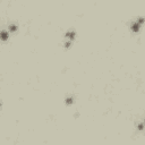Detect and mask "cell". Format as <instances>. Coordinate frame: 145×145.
Instances as JSON below:
<instances>
[{"instance_id":"1","label":"cell","mask_w":145,"mask_h":145,"mask_svg":"<svg viewBox=\"0 0 145 145\" xmlns=\"http://www.w3.org/2000/svg\"><path fill=\"white\" fill-rule=\"evenodd\" d=\"M142 22H143V19L141 18L138 22H136V23H134L132 25V30L134 32H138L139 31V27H141V24H142Z\"/></svg>"},{"instance_id":"2","label":"cell","mask_w":145,"mask_h":145,"mask_svg":"<svg viewBox=\"0 0 145 145\" xmlns=\"http://www.w3.org/2000/svg\"><path fill=\"white\" fill-rule=\"evenodd\" d=\"M66 38L68 39L69 41H73L74 40V38H75V32L74 31H69L66 33Z\"/></svg>"},{"instance_id":"3","label":"cell","mask_w":145,"mask_h":145,"mask_svg":"<svg viewBox=\"0 0 145 145\" xmlns=\"http://www.w3.org/2000/svg\"><path fill=\"white\" fill-rule=\"evenodd\" d=\"M8 36H9L8 32H6V31H1V33H0V39H1V40L6 41L7 39H8Z\"/></svg>"},{"instance_id":"4","label":"cell","mask_w":145,"mask_h":145,"mask_svg":"<svg viewBox=\"0 0 145 145\" xmlns=\"http://www.w3.org/2000/svg\"><path fill=\"white\" fill-rule=\"evenodd\" d=\"M66 103H67V104H71V103H74V98H73V96L67 98V99H66Z\"/></svg>"},{"instance_id":"5","label":"cell","mask_w":145,"mask_h":145,"mask_svg":"<svg viewBox=\"0 0 145 145\" xmlns=\"http://www.w3.org/2000/svg\"><path fill=\"white\" fill-rule=\"evenodd\" d=\"M8 30H9V32H15L16 30H17V26L16 25H10L9 27H8Z\"/></svg>"},{"instance_id":"6","label":"cell","mask_w":145,"mask_h":145,"mask_svg":"<svg viewBox=\"0 0 145 145\" xmlns=\"http://www.w3.org/2000/svg\"><path fill=\"white\" fill-rule=\"evenodd\" d=\"M0 108H1V103H0Z\"/></svg>"}]
</instances>
